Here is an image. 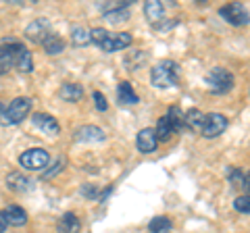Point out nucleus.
I'll return each mask as SVG.
<instances>
[{
    "instance_id": "nucleus-1",
    "label": "nucleus",
    "mask_w": 250,
    "mask_h": 233,
    "mask_svg": "<svg viewBox=\"0 0 250 233\" xmlns=\"http://www.w3.org/2000/svg\"><path fill=\"white\" fill-rule=\"evenodd\" d=\"M179 79V65L175 60H161L150 69V83L154 88H161V90H167V88H173L177 85Z\"/></svg>"
},
{
    "instance_id": "nucleus-2",
    "label": "nucleus",
    "mask_w": 250,
    "mask_h": 233,
    "mask_svg": "<svg viewBox=\"0 0 250 233\" xmlns=\"http://www.w3.org/2000/svg\"><path fill=\"white\" fill-rule=\"evenodd\" d=\"M29 111H31V100L19 96L11 100L9 106H2V111H0V123H4V125H19L29 115Z\"/></svg>"
},
{
    "instance_id": "nucleus-3",
    "label": "nucleus",
    "mask_w": 250,
    "mask_h": 233,
    "mask_svg": "<svg viewBox=\"0 0 250 233\" xmlns=\"http://www.w3.org/2000/svg\"><path fill=\"white\" fill-rule=\"evenodd\" d=\"M207 88L213 92V94L221 96V94H228V92L233 90V83H236V79H233V75L228 71L225 67H213L207 75Z\"/></svg>"
},
{
    "instance_id": "nucleus-4",
    "label": "nucleus",
    "mask_w": 250,
    "mask_h": 233,
    "mask_svg": "<svg viewBox=\"0 0 250 233\" xmlns=\"http://www.w3.org/2000/svg\"><path fill=\"white\" fill-rule=\"evenodd\" d=\"M21 50H25V46L15 38H6V40L0 42V75L15 67V60H17Z\"/></svg>"
},
{
    "instance_id": "nucleus-5",
    "label": "nucleus",
    "mask_w": 250,
    "mask_h": 233,
    "mask_svg": "<svg viewBox=\"0 0 250 233\" xmlns=\"http://www.w3.org/2000/svg\"><path fill=\"white\" fill-rule=\"evenodd\" d=\"M219 15H221L229 25H236V27L248 25L250 23V13L242 2H229V4L221 6V9H219Z\"/></svg>"
},
{
    "instance_id": "nucleus-6",
    "label": "nucleus",
    "mask_w": 250,
    "mask_h": 233,
    "mask_svg": "<svg viewBox=\"0 0 250 233\" xmlns=\"http://www.w3.org/2000/svg\"><path fill=\"white\" fill-rule=\"evenodd\" d=\"M50 162V154L44 148H29L19 156V165L27 171H42Z\"/></svg>"
},
{
    "instance_id": "nucleus-7",
    "label": "nucleus",
    "mask_w": 250,
    "mask_h": 233,
    "mask_svg": "<svg viewBox=\"0 0 250 233\" xmlns=\"http://www.w3.org/2000/svg\"><path fill=\"white\" fill-rule=\"evenodd\" d=\"M228 129V119L219 113H208L205 116V123H202V136L207 139H213V137H219L223 131Z\"/></svg>"
},
{
    "instance_id": "nucleus-8",
    "label": "nucleus",
    "mask_w": 250,
    "mask_h": 233,
    "mask_svg": "<svg viewBox=\"0 0 250 233\" xmlns=\"http://www.w3.org/2000/svg\"><path fill=\"white\" fill-rule=\"evenodd\" d=\"M50 34V21L48 19H34L29 23V25L25 27V38L29 42H36V44H42L44 38Z\"/></svg>"
},
{
    "instance_id": "nucleus-9",
    "label": "nucleus",
    "mask_w": 250,
    "mask_h": 233,
    "mask_svg": "<svg viewBox=\"0 0 250 233\" xmlns=\"http://www.w3.org/2000/svg\"><path fill=\"white\" fill-rule=\"evenodd\" d=\"M131 42H134L131 34H125V32L111 34V32H108L106 40L100 44V50H104V52H117V50H123V48H127V46H131Z\"/></svg>"
},
{
    "instance_id": "nucleus-10",
    "label": "nucleus",
    "mask_w": 250,
    "mask_h": 233,
    "mask_svg": "<svg viewBox=\"0 0 250 233\" xmlns=\"http://www.w3.org/2000/svg\"><path fill=\"white\" fill-rule=\"evenodd\" d=\"M136 146L142 154H150L156 150L159 146V137H156V131L152 127H146L142 131H138V137H136Z\"/></svg>"
},
{
    "instance_id": "nucleus-11",
    "label": "nucleus",
    "mask_w": 250,
    "mask_h": 233,
    "mask_svg": "<svg viewBox=\"0 0 250 233\" xmlns=\"http://www.w3.org/2000/svg\"><path fill=\"white\" fill-rule=\"evenodd\" d=\"M31 121H34V125L38 129H42L44 134H48V136H59V131H61L59 121L48 113H36L31 116Z\"/></svg>"
},
{
    "instance_id": "nucleus-12",
    "label": "nucleus",
    "mask_w": 250,
    "mask_h": 233,
    "mask_svg": "<svg viewBox=\"0 0 250 233\" xmlns=\"http://www.w3.org/2000/svg\"><path fill=\"white\" fill-rule=\"evenodd\" d=\"M73 139L75 142H103L104 131L96 125H82L80 129L73 131Z\"/></svg>"
},
{
    "instance_id": "nucleus-13",
    "label": "nucleus",
    "mask_w": 250,
    "mask_h": 233,
    "mask_svg": "<svg viewBox=\"0 0 250 233\" xmlns=\"http://www.w3.org/2000/svg\"><path fill=\"white\" fill-rule=\"evenodd\" d=\"M6 188L11 192H17V194H25L31 190V179L25 177V173L21 171H13V173L6 177Z\"/></svg>"
},
{
    "instance_id": "nucleus-14",
    "label": "nucleus",
    "mask_w": 250,
    "mask_h": 233,
    "mask_svg": "<svg viewBox=\"0 0 250 233\" xmlns=\"http://www.w3.org/2000/svg\"><path fill=\"white\" fill-rule=\"evenodd\" d=\"M57 229H59V233H80V229H82L80 216H77L75 213H65L59 219Z\"/></svg>"
},
{
    "instance_id": "nucleus-15",
    "label": "nucleus",
    "mask_w": 250,
    "mask_h": 233,
    "mask_svg": "<svg viewBox=\"0 0 250 233\" xmlns=\"http://www.w3.org/2000/svg\"><path fill=\"white\" fill-rule=\"evenodd\" d=\"M83 96V88L80 83H62L59 90V98L65 102H77Z\"/></svg>"
},
{
    "instance_id": "nucleus-16",
    "label": "nucleus",
    "mask_w": 250,
    "mask_h": 233,
    "mask_svg": "<svg viewBox=\"0 0 250 233\" xmlns=\"http://www.w3.org/2000/svg\"><path fill=\"white\" fill-rule=\"evenodd\" d=\"M144 15H146V19L150 21L152 25H159V23L163 21V17H165V6H163V2L150 0V2L144 4Z\"/></svg>"
},
{
    "instance_id": "nucleus-17",
    "label": "nucleus",
    "mask_w": 250,
    "mask_h": 233,
    "mask_svg": "<svg viewBox=\"0 0 250 233\" xmlns=\"http://www.w3.org/2000/svg\"><path fill=\"white\" fill-rule=\"evenodd\" d=\"M117 100H119L121 104H138L140 102V98L134 92V88H131L129 81H121L117 85Z\"/></svg>"
},
{
    "instance_id": "nucleus-18",
    "label": "nucleus",
    "mask_w": 250,
    "mask_h": 233,
    "mask_svg": "<svg viewBox=\"0 0 250 233\" xmlns=\"http://www.w3.org/2000/svg\"><path fill=\"white\" fill-rule=\"evenodd\" d=\"M4 216H6V221H9V225H15V227H21V225L27 223V213L23 211L21 206H17V204L6 206Z\"/></svg>"
},
{
    "instance_id": "nucleus-19",
    "label": "nucleus",
    "mask_w": 250,
    "mask_h": 233,
    "mask_svg": "<svg viewBox=\"0 0 250 233\" xmlns=\"http://www.w3.org/2000/svg\"><path fill=\"white\" fill-rule=\"evenodd\" d=\"M156 137H159V142H169L171 137L175 136V127H173V123L169 121V116H161L159 123H156Z\"/></svg>"
},
{
    "instance_id": "nucleus-20",
    "label": "nucleus",
    "mask_w": 250,
    "mask_h": 233,
    "mask_svg": "<svg viewBox=\"0 0 250 233\" xmlns=\"http://www.w3.org/2000/svg\"><path fill=\"white\" fill-rule=\"evenodd\" d=\"M42 48L48 52V54H61L62 50H65V42H62V38L57 36V34H48L44 38V42H42Z\"/></svg>"
},
{
    "instance_id": "nucleus-21",
    "label": "nucleus",
    "mask_w": 250,
    "mask_h": 233,
    "mask_svg": "<svg viewBox=\"0 0 250 233\" xmlns=\"http://www.w3.org/2000/svg\"><path fill=\"white\" fill-rule=\"evenodd\" d=\"M148 229H150V233H169L173 229V223H171L169 216H154L148 223Z\"/></svg>"
},
{
    "instance_id": "nucleus-22",
    "label": "nucleus",
    "mask_w": 250,
    "mask_h": 233,
    "mask_svg": "<svg viewBox=\"0 0 250 233\" xmlns=\"http://www.w3.org/2000/svg\"><path fill=\"white\" fill-rule=\"evenodd\" d=\"M15 69L21 71V73H31V71H34V58H31V54H29L27 48L19 52L17 60H15Z\"/></svg>"
},
{
    "instance_id": "nucleus-23",
    "label": "nucleus",
    "mask_w": 250,
    "mask_h": 233,
    "mask_svg": "<svg viewBox=\"0 0 250 233\" xmlns=\"http://www.w3.org/2000/svg\"><path fill=\"white\" fill-rule=\"evenodd\" d=\"M71 42L75 46H88L92 40H90V29H85L83 25H75L71 29Z\"/></svg>"
},
{
    "instance_id": "nucleus-24",
    "label": "nucleus",
    "mask_w": 250,
    "mask_h": 233,
    "mask_svg": "<svg viewBox=\"0 0 250 233\" xmlns=\"http://www.w3.org/2000/svg\"><path fill=\"white\" fill-rule=\"evenodd\" d=\"M205 113H200L198 108H194V111L186 113V127L190 129H202V123H205Z\"/></svg>"
},
{
    "instance_id": "nucleus-25",
    "label": "nucleus",
    "mask_w": 250,
    "mask_h": 233,
    "mask_svg": "<svg viewBox=\"0 0 250 233\" xmlns=\"http://www.w3.org/2000/svg\"><path fill=\"white\" fill-rule=\"evenodd\" d=\"M167 116H169V121L173 123L175 131H179V129L186 127V115L182 113V108H179V106H171L169 113H167Z\"/></svg>"
},
{
    "instance_id": "nucleus-26",
    "label": "nucleus",
    "mask_w": 250,
    "mask_h": 233,
    "mask_svg": "<svg viewBox=\"0 0 250 233\" xmlns=\"http://www.w3.org/2000/svg\"><path fill=\"white\" fill-rule=\"evenodd\" d=\"M129 17V11L125 9V6H121V9H113V11H106L104 13V19L111 21V23H119V21H127Z\"/></svg>"
},
{
    "instance_id": "nucleus-27",
    "label": "nucleus",
    "mask_w": 250,
    "mask_h": 233,
    "mask_svg": "<svg viewBox=\"0 0 250 233\" xmlns=\"http://www.w3.org/2000/svg\"><path fill=\"white\" fill-rule=\"evenodd\" d=\"M65 165H67V158H65V156L57 158V160H54V165H52L48 171H44V173H42V177H44V179H50V177H54L57 173H61L62 167H65Z\"/></svg>"
},
{
    "instance_id": "nucleus-28",
    "label": "nucleus",
    "mask_w": 250,
    "mask_h": 233,
    "mask_svg": "<svg viewBox=\"0 0 250 233\" xmlns=\"http://www.w3.org/2000/svg\"><path fill=\"white\" fill-rule=\"evenodd\" d=\"M233 208L242 214H250V196H246V194L244 196H238L233 200Z\"/></svg>"
},
{
    "instance_id": "nucleus-29",
    "label": "nucleus",
    "mask_w": 250,
    "mask_h": 233,
    "mask_svg": "<svg viewBox=\"0 0 250 233\" xmlns=\"http://www.w3.org/2000/svg\"><path fill=\"white\" fill-rule=\"evenodd\" d=\"M106 36H108L106 29H103V27H94L92 32H90V40H92V44H96L98 48H100V44L106 40Z\"/></svg>"
},
{
    "instance_id": "nucleus-30",
    "label": "nucleus",
    "mask_w": 250,
    "mask_h": 233,
    "mask_svg": "<svg viewBox=\"0 0 250 233\" xmlns=\"http://www.w3.org/2000/svg\"><path fill=\"white\" fill-rule=\"evenodd\" d=\"M92 98H94V104H96V108H98L100 113H104L106 108H108V104H106V98H104L103 94H100V92H94Z\"/></svg>"
},
{
    "instance_id": "nucleus-31",
    "label": "nucleus",
    "mask_w": 250,
    "mask_h": 233,
    "mask_svg": "<svg viewBox=\"0 0 250 233\" xmlns=\"http://www.w3.org/2000/svg\"><path fill=\"white\" fill-rule=\"evenodd\" d=\"M82 194H83L85 198H98L100 200V192H98L96 185H90V183L82 185Z\"/></svg>"
},
{
    "instance_id": "nucleus-32",
    "label": "nucleus",
    "mask_w": 250,
    "mask_h": 233,
    "mask_svg": "<svg viewBox=\"0 0 250 233\" xmlns=\"http://www.w3.org/2000/svg\"><path fill=\"white\" fill-rule=\"evenodd\" d=\"M242 190L246 192V196H250V171H246V175H244V183H242Z\"/></svg>"
},
{
    "instance_id": "nucleus-33",
    "label": "nucleus",
    "mask_w": 250,
    "mask_h": 233,
    "mask_svg": "<svg viewBox=\"0 0 250 233\" xmlns=\"http://www.w3.org/2000/svg\"><path fill=\"white\" fill-rule=\"evenodd\" d=\"M6 227H9V221H6V216H4V211H0V233H4Z\"/></svg>"
},
{
    "instance_id": "nucleus-34",
    "label": "nucleus",
    "mask_w": 250,
    "mask_h": 233,
    "mask_svg": "<svg viewBox=\"0 0 250 233\" xmlns=\"http://www.w3.org/2000/svg\"><path fill=\"white\" fill-rule=\"evenodd\" d=\"M2 106H4V104H2V102H0V111H2Z\"/></svg>"
}]
</instances>
